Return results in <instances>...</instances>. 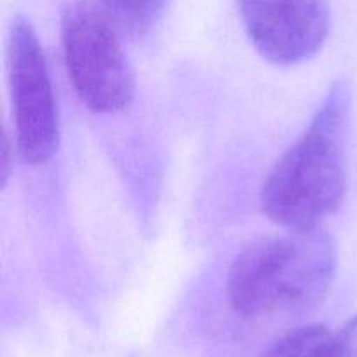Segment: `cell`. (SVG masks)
Masks as SVG:
<instances>
[{"label":"cell","instance_id":"obj_7","mask_svg":"<svg viewBox=\"0 0 357 357\" xmlns=\"http://www.w3.org/2000/svg\"><path fill=\"white\" fill-rule=\"evenodd\" d=\"M115 26L132 37L145 35L162 14L167 0H98Z\"/></svg>","mask_w":357,"mask_h":357},{"label":"cell","instance_id":"obj_8","mask_svg":"<svg viewBox=\"0 0 357 357\" xmlns=\"http://www.w3.org/2000/svg\"><path fill=\"white\" fill-rule=\"evenodd\" d=\"M337 340L340 357H357V316L345 324Z\"/></svg>","mask_w":357,"mask_h":357},{"label":"cell","instance_id":"obj_4","mask_svg":"<svg viewBox=\"0 0 357 357\" xmlns=\"http://www.w3.org/2000/svg\"><path fill=\"white\" fill-rule=\"evenodd\" d=\"M7 70L17 152L33 166L47 162L58 152V110L40 42L30 21L21 16L10 24Z\"/></svg>","mask_w":357,"mask_h":357},{"label":"cell","instance_id":"obj_3","mask_svg":"<svg viewBox=\"0 0 357 357\" xmlns=\"http://www.w3.org/2000/svg\"><path fill=\"white\" fill-rule=\"evenodd\" d=\"M119 28L100 2L73 0L61 16L66 68L80 100L93 112L112 114L135 96V73Z\"/></svg>","mask_w":357,"mask_h":357},{"label":"cell","instance_id":"obj_5","mask_svg":"<svg viewBox=\"0 0 357 357\" xmlns=\"http://www.w3.org/2000/svg\"><path fill=\"white\" fill-rule=\"evenodd\" d=\"M239 9L255 47L278 65L309 59L330 31L328 0H239Z\"/></svg>","mask_w":357,"mask_h":357},{"label":"cell","instance_id":"obj_1","mask_svg":"<svg viewBox=\"0 0 357 357\" xmlns=\"http://www.w3.org/2000/svg\"><path fill=\"white\" fill-rule=\"evenodd\" d=\"M335 248L317 227L255 241L234 260L230 307L251 323H288L323 305L335 278Z\"/></svg>","mask_w":357,"mask_h":357},{"label":"cell","instance_id":"obj_6","mask_svg":"<svg viewBox=\"0 0 357 357\" xmlns=\"http://www.w3.org/2000/svg\"><path fill=\"white\" fill-rule=\"evenodd\" d=\"M261 357H340V352L337 335L316 324L286 333Z\"/></svg>","mask_w":357,"mask_h":357},{"label":"cell","instance_id":"obj_9","mask_svg":"<svg viewBox=\"0 0 357 357\" xmlns=\"http://www.w3.org/2000/svg\"><path fill=\"white\" fill-rule=\"evenodd\" d=\"M10 152H13V146L9 143V136L3 132L2 145H0V178H2V185L6 183L7 176L10 173Z\"/></svg>","mask_w":357,"mask_h":357},{"label":"cell","instance_id":"obj_2","mask_svg":"<svg viewBox=\"0 0 357 357\" xmlns=\"http://www.w3.org/2000/svg\"><path fill=\"white\" fill-rule=\"evenodd\" d=\"M351 89L333 84L310 124L275 162L261 188L264 213L286 229H314L344 201Z\"/></svg>","mask_w":357,"mask_h":357}]
</instances>
